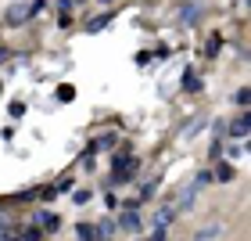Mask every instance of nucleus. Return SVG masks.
<instances>
[{"instance_id": "obj_19", "label": "nucleus", "mask_w": 251, "mask_h": 241, "mask_svg": "<svg viewBox=\"0 0 251 241\" xmlns=\"http://www.w3.org/2000/svg\"><path fill=\"white\" fill-rule=\"evenodd\" d=\"M15 241H22V238H15Z\"/></svg>"}, {"instance_id": "obj_6", "label": "nucleus", "mask_w": 251, "mask_h": 241, "mask_svg": "<svg viewBox=\"0 0 251 241\" xmlns=\"http://www.w3.org/2000/svg\"><path fill=\"white\" fill-rule=\"evenodd\" d=\"M36 220H40V227L47 230V234H50V230H58V227H61V220L54 216V212H40V216H36Z\"/></svg>"}, {"instance_id": "obj_15", "label": "nucleus", "mask_w": 251, "mask_h": 241, "mask_svg": "<svg viewBox=\"0 0 251 241\" xmlns=\"http://www.w3.org/2000/svg\"><path fill=\"white\" fill-rule=\"evenodd\" d=\"M147 241H169V234H165V230H154V234L147 238Z\"/></svg>"}, {"instance_id": "obj_18", "label": "nucleus", "mask_w": 251, "mask_h": 241, "mask_svg": "<svg viewBox=\"0 0 251 241\" xmlns=\"http://www.w3.org/2000/svg\"><path fill=\"white\" fill-rule=\"evenodd\" d=\"M72 4H79V0H72Z\"/></svg>"}, {"instance_id": "obj_11", "label": "nucleus", "mask_w": 251, "mask_h": 241, "mask_svg": "<svg viewBox=\"0 0 251 241\" xmlns=\"http://www.w3.org/2000/svg\"><path fill=\"white\" fill-rule=\"evenodd\" d=\"M216 177H219V180H234V166H230V162H219Z\"/></svg>"}, {"instance_id": "obj_9", "label": "nucleus", "mask_w": 251, "mask_h": 241, "mask_svg": "<svg viewBox=\"0 0 251 241\" xmlns=\"http://www.w3.org/2000/svg\"><path fill=\"white\" fill-rule=\"evenodd\" d=\"M198 15H201L198 4H187V7H183V22H187V25H194V18H198Z\"/></svg>"}, {"instance_id": "obj_10", "label": "nucleus", "mask_w": 251, "mask_h": 241, "mask_svg": "<svg viewBox=\"0 0 251 241\" xmlns=\"http://www.w3.org/2000/svg\"><path fill=\"white\" fill-rule=\"evenodd\" d=\"M76 234H79V241H97V238H94V227H90V223H79Z\"/></svg>"}, {"instance_id": "obj_14", "label": "nucleus", "mask_w": 251, "mask_h": 241, "mask_svg": "<svg viewBox=\"0 0 251 241\" xmlns=\"http://www.w3.org/2000/svg\"><path fill=\"white\" fill-rule=\"evenodd\" d=\"M72 94H76L72 87H61V90H58V97H61V101H72Z\"/></svg>"}, {"instance_id": "obj_3", "label": "nucleus", "mask_w": 251, "mask_h": 241, "mask_svg": "<svg viewBox=\"0 0 251 241\" xmlns=\"http://www.w3.org/2000/svg\"><path fill=\"white\" fill-rule=\"evenodd\" d=\"M22 18H29V7H25V4H11V7H7V22H11V25H22Z\"/></svg>"}, {"instance_id": "obj_7", "label": "nucleus", "mask_w": 251, "mask_h": 241, "mask_svg": "<svg viewBox=\"0 0 251 241\" xmlns=\"http://www.w3.org/2000/svg\"><path fill=\"white\" fill-rule=\"evenodd\" d=\"M115 141H118L115 133H100V137H97V144H94V151H108V148H115Z\"/></svg>"}, {"instance_id": "obj_4", "label": "nucleus", "mask_w": 251, "mask_h": 241, "mask_svg": "<svg viewBox=\"0 0 251 241\" xmlns=\"http://www.w3.org/2000/svg\"><path fill=\"white\" fill-rule=\"evenodd\" d=\"M172 216H176V209H158L154 212V230H165L172 223Z\"/></svg>"}, {"instance_id": "obj_17", "label": "nucleus", "mask_w": 251, "mask_h": 241, "mask_svg": "<svg viewBox=\"0 0 251 241\" xmlns=\"http://www.w3.org/2000/svg\"><path fill=\"white\" fill-rule=\"evenodd\" d=\"M0 61H7V51H4V47H0Z\"/></svg>"}, {"instance_id": "obj_2", "label": "nucleus", "mask_w": 251, "mask_h": 241, "mask_svg": "<svg viewBox=\"0 0 251 241\" xmlns=\"http://www.w3.org/2000/svg\"><path fill=\"white\" fill-rule=\"evenodd\" d=\"M118 227H122L126 234H140V216H136V212L129 209V212H122V220H118Z\"/></svg>"}, {"instance_id": "obj_13", "label": "nucleus", "mask_w": 251, "mask_h": 241, "mask_svg": "<svg viewBox=\"0 0 251 241\" xmlns=\"http://www.w3.org/2000/svg\"><path fill=\"white\" fill-rule=\"evenodd\" d=\"M154 187H158V184H154V180H147V184H144V194H140V198H151V194H154Z\"/></svg>"}, {"instance_id": "obj_8", "label": "nucleus", "mask_w": 251, "mask_h": 241, "mask_svg": "<svg viewBox=\"0 0 251 241\" xmlns=\"http://www.w3.org/2000/svg\"><path fill=\"white\" fill-rule=\"evenodd\" d=\"M219 234H222V227H219V223H212V227H204L201 234H198V241H212V238H219Z\"/></svg>"}, {"instance_id": "obj_5", "label": "nucleus", "mask_w": 251, "mask_h": 241, "mask_svg": "<svg viewBox=\"0 0 251 241\" xmlns=\"http://www.w3.org/2000/svg\"><path fill=\"white\" fill-rule=\"evenodd\" d=\"M230 133H234L237 141H244V137H248V115H237L234 123H230Z\"/></svg>"}, {"instance_id": "obj_1", "label": "nucleus", "mask_w": 251, "mask_h": 241, "mask_svg": "<svg viewBox=\"0 0 251 241\" xmlns=\"http://www.w3.org/2000/svg\"><path fill=\"white\" fill-rule=\"evenodd\" d=\"M212 177H208V173H201V177H194L190 184H187V187H183L180 191V198H176V212H183V209H190V202H194V194H198L201 187H204V184H208Z\"/></svg>"}, {"instance_id": "obj_12", "label": "nucleus", "mask_w": 251, "mask_h": 241, "mask_svg": "<svg viewBox=\"0 0 251 241\" xmlns=\"http://www.w3.org/2000/svg\"><path fill=\"white\" fill-rule=\"evenodd\" d=\"M108 22H111V18H108V15H100V18H94V22L86 25V29H90V33H100V29H104Z\"/></svg>"}, {"instance_id": "obj_16", "label": "nucleus", "mask_w": 251, "mask_h": 241, "mask_svg": "<svg viewBox=\"0 0 251 241\" xmlns=\"http://www.w3.org/2000/svg\"><path fill=\"white\" fill-rule=\"evenodd\" d=\"M22 241H40V230H25V238Z\"/></svg>"}]
</instances>
